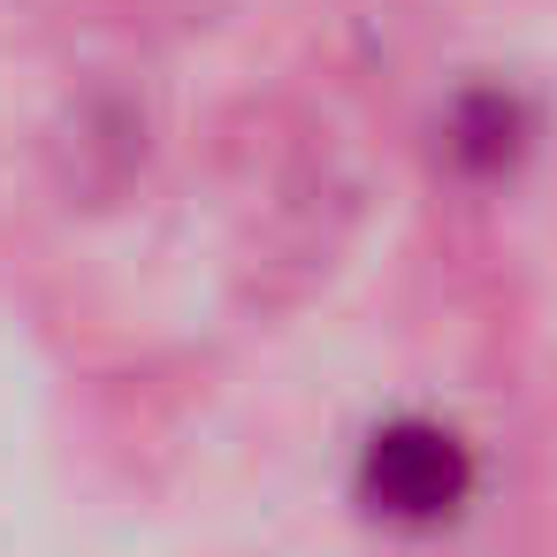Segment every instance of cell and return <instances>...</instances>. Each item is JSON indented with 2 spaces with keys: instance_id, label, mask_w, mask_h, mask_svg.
I'll return each instance as SVG.
<instances>
[{
  "instance_id": "cell-1",
  "label": "cell",
  "mask_w": 557,
  "mask_h": 557,
  "mask_svg": "<svg viewBox=\"0 0 557 557\" xmlns=\"http://www.w3.org/2000/svg\"><path fill=\"white\" fill-rule=\"evenodd\" d=\"M466 488H473V458L435 420H389V428H374V443L359 458V496L397 527L450 519L466 504Z\"/></svg>"
}]
</instances>
